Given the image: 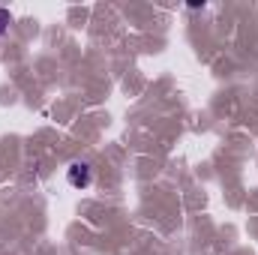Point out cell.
<instances>
[{
  "instance_id": "cell-1",
  "label": "cell",
  "mask_w": 258,
  "mask_h": 255,
  "mask_svg": "<svg viewBox=\"0 0 258 255\" xmlns=\"http://www.w3.org/2000/svg\"><path fill=\"white\" fill-rule=\"evenodd\" d=\"M66 180H69V186H75V189H87V186L93 183V168H90V162H72V165L66 168Z\"/></svg>"
},
{
  "instance_id": "cell-2",
  "label": "cell",
  "mask_w": 258,
  "mask_h": 255,
  "mask_svg": "<svg viewBox=\"0 0 258 255\" xmlns=\"http://www.w3.org/2000/svg\"><path fill=\"white\" fill-rule=\"evenodd\" d=\"M9 24H12V15H9V9H0V36L9 30Z\"/></svg>"
}]
</instances>
